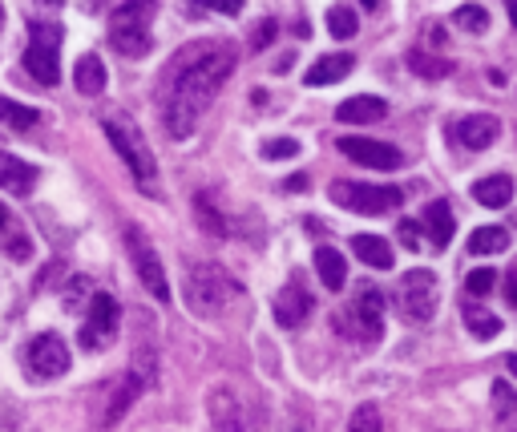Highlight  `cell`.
Wrapping results in <instances>:
<instances>
[{
  "label": "cell",
  "mask_w": 517,
  "mask_h": 432,
  "mask_svg": "<svg viewBox=\"0 0 517 432\" xmlns=\"http://www.w3.org/2000/svg\"><path fill=\"white\" fill-rule=\"evenodd\" d=\"M0 247H5V255L17 259V263H25V259L33 255V243H29V235H25L21 227H9L5 235H0Z\"/></svg>",
  "instance_id": "cell-31"
},
{
  "label": "cell",
  "mask_w": 517,
  "mask_h": 432,
  "mask_svg": "<svg viewBox=\"0 0 517 432\" xmlns=\"http://www.w3.org/2000/svg\"><path fill=\"white\" fill-rule=\"evenodd\" d=\"M509 21H513V29H517V0H513V5H509Z\"/></svg>",
  "instance_id": "cell-43"
},
{
  "label": "cell",
  "mask_w": 517,
  "mask_h": 432,
  "mask_svg": "<svg viewBox=\"0 0 517 432\" xmlns=\"http://www.w3.org/2000/svg\"><path fill=\"white\" fill-rule=\"evenodd\" d=\"M101 130H106V138L114 142V150H118V154H122V162L130 166V174H134L142 186H154V178H158V162H154V154H150V146H146L142 130H138L126 114H106V118H101Z\"/></svg>",
  "instance_id": "cell-5"
},
{
  "label": "cell",
  "mask_w": 517,
  "mask_h": 432,
  "mask_svg": "<svg viewBox=\"0 0 517 432\" xmlns=\"http://www.w3.org/2000/svg\"><path fill=\"white\" fill-rule=\"evenodd\" d=\"M505 299H509L513 307H517V267H513V271L505 275Z\"/></svg>",
  "instance_id": "cell-39"
},
{
  "label": "cell",
  "mask_w": 517,
  "mask_h": 432,
  "mask_svg": "<svg viewBox=\"0 0 517 432\" xmlns=\"http://www.w3.org/2000/svg\"><path fill=\"white\" fill-rule=\"evenodd\" d=\"M126 247H130V259H134L138 279L146 283V291H150L158 303H166V299H170V279H166V267H162L154 243L146 239V231L130 223V227H126Z\"/></svg>",
  "instance_id": "cell-11"
},
{
  "label": "cell",
  "mask_w": 517,
  "mask_h": 432,
  "mask_svg": "<svg viewBox=\"0 0 517 432\" xmlns=\"http://www.w3.org/2000/svg\"><path fill=\"white\" fill-rule=\"evenodd\" d=\"M25 364H29V372H33V376H41V380L65 376V372H69V348H65V340H61V336L45 332V336L29 340V348H25Z\"/></svg>",
  "instance_id": "cell-13"
},
{
  "label": "cell",
  "mask_w": 517,
  "mask_h": 432,
  "mask_svg": "<svg viewBox=\"0 0 517 432\" xmlns=\"http://www.w3.org/2000/svg\"><path fill=\"white\" fill-rule=\"evenodd\" d=\"M0 25H5V9H0Z\"/></svg>",
  "instance_id": "cell-44"
},
{
  "label": "cell",
  "mask_w": 517,
  "mask_h": 432,
  "mask_svg": "<svg viewBox=\"0 0 517 432\" xmlns=\"http://www.w3.org/2000/svg\"><path fill=\"white\" fill-rule=\"evenodd\" d=\"M344 158H352L356 166H372V170H400L404 154L388 142H372V138H340Z\"/></svg>",
  "instance_id": "cell-15"
},
{
  "label": "cell",
  "mask_w": 517,
  "mask_h": 432,
  "mask_svg": "<svg viewBox=\"0 0 517 432\" xmlns=\"http://www.w3.org/2000/svg\"><path fill=\"white\" fill-rule=\"evenodd\" d=\"M328 198L352 214H388L404 202L400 186H372V182H332Z\"/></svg>",
  "instance_id": "cell-8"
},
{
  "label": "cell",
  "mask_w": 517,
  "mask_h": 432,
  "mask_svg": "<svg viewBox=\"0 0 517 432\" xmlns=\"http://www.w3.org/2000/svg\"><path fill=\"white\" fill-rule=\"evenodd\" d=\"M352 251H356L360 263H368V267H376V271H388V267L396 263L392 247H388L380 235H356V239H352Z\"/></svg>",
  "instance_id": "cell-23"
},
{
  "label": "cell",
  "mask_w": 517,
  "mask_h": 432,
  "mask_svg": "<svg viewBox=\"0 0 517 432\" xmlns=\"http://www.w3.org/2000/svg\"><path fill=\"white\" fill-rule=\"evenodd\" d=\"M9 227H13V214H9V210H5V202H0V235H5V231H9Z\"/></svg>",
  "instance_id": "cell-41"
},
{
  "label": "cell",
  "mask_w": 517,
  "mask_h": 432,
  "mask_svg": "<svg viewBox=\"0 0 517 432\" xmlns=\"http://www.w3.org/2000/svg\"><path fill=\"white\" fill-rule=\"evenodd\" d=\"M408 69L417 73V77H425V81H437V77H449V73H453V61L433 57V53H425V49H412V53H408Z\"/></svg>",
  "instance_id": "cell-25"
},
{
  "label": "cell",
  "mask_w": 517,
  "mask_h": 432,
  "mask_svg": "<svg viewBox=\"0 0 517 432\" xmlns=\"http://www.w3.org/2000/svg\"><path fill=\"white\" fill-rule=\"evenodd\" d=\"M118 332V299L106 295V291H97L85 307V323H81V348L85 352H97V348H106Z\"/></svg>",
  "instance_id": "cell-12"
},
{
  "label": "cell",
  "mask_w": 517,
  "mask_h": 432,
  "mask_svg": "<svg viewBox=\"0 0 517 432\" xmlns=\"http://www.w3.org/2000/svg\"><path fill=\"white\" fill-rule=\"evenodd\" d=\"M287 190H307V174H291L287 178Z\"/></svg>",
  "instance_id": "cell-40"
},
{
  "label": "cell",
  "mask_w": 517,
  "mask_h": 432,
  "mask_svg": "<svg viewBox=\"0 0 517 432\" xmlns=\"http://www.w3.org/2000/svg\"><path fill=\"white\" fill-rule=\"evenodd\" d=\"M186 299H190L194 311H219V307L243 299V283L219 263H190Z\"/></svg>",
  "instance_id": "cell-2"
},
{
  "label": "cell",
  "mask_w": 517,
  "mask_h": 432,
  "mask_svg": "<svg viewBox=\"0 0 517 432\" xmlns=\"http://www.w3.org/2000/svg\"><path fill=\"white\" fill-rule=\"evenodd\" d=\"M235 69V49L227 41H194L178 49L158 85V110L170 138H190L198 118L206 114Z\"/></svg>",
  "instance_id": "cell-1"
},
{
  "label": "cell",
  "mask_w": 517,
  "mask_h": 432,
  "mask_svg": "<svg viewBox=\"0 0 517 432\" xmlns=\"http://www.w3.org/2000/svg\"><path fill=\"white\" fill-rule=\"evenodd\" d=\"M493 283H497V271H489V267H477V271H469V279H465V291H469V295H489V291H493Z\"/></svg>",
  "instance_id": "cell-34"
},
{
  "label": "cell",
  "mask_w": 517,
  "mask_h": 432,
  "mask_svg": "<svg viewBox=\"0 0 517 432\" xmlns=\"http://www.w3.org/2000/svg\"><path fill=\"white\" fill-rule=\"evenodd\" d=\"M396 299H400L404 319H412V323H429V319L437 315V303H441V283H437V275L425 271V267L404 271Z\"/></svg>",
  "instance_id": "cell-9"
},
{
  "label": "cell",
  "mask_w": 517,
  "mask_h": 432,
  "mask_svg": "<svg viewBox=\"0 0 517 432\" xmlns=\"http://www.w3.org/2000/svg\"><path fill=\"white\" fill-rule=\"evenodd\" d=\"M493 408H497V416H513V412H517L513 388H509L505 380H497V384H493Z\"/></svg>",
  "instance_id": "cell-35"
},
{
  "label": "cell",
  "mask_w": 517,
  "mask_h": 432,
  "mask_svg": "<svg viewBox=\"0 0 517 432\" xmlns=\"http://www.w3.org/2000/svg\"><path fill=\"white\" fill-rule=\"evenodd\" d=\"M336 332H344L348 340H360V344H376L384 336V295L380 287L372 283H360L352 303L336 315Z\"/></svg>",
  "instance_id": "cell-3"
},
{
  "label": "cell",
  "mask_w": 517,
  "mask_h": 432,
  "mask_svg": "<svg viewBox=\"0 0 517 432\" xmlns=\"http://www.w3.org/2000/svg\"><path fill=\"white\" fill-rule=\"evenodd\" d=\"M312 307H316V299H312V291H307V283L299 275H291L287 287L271 299V315H275L279 328H299V323L312 315Z\"/></svg>",
  "instance_id": "cell-14"
},
{
  "label": "cell",
  "mask_w": 517,
  "mask_h": 432,
  "mask_svg": "<svg viewBox=\"0 0 517 432\" xmlns=\"http://www.w3.org/2000/svg\"><path fill=\"white\" fill-rule=\"evenodd\" d=\"M73 85H77V93H85V97H97L101 89H106V65H101L97 53H85V57L77 61Z\"/></svg>",
  "instance_id": "cell-21"
},
{
  "label": "cell",
  "mask_w": 517,
  "mask_h": 432,
  "mask_svg": "<svg viewBox=\"0 0 517 432\" xmlns=\"http://www.w3.org/2000/svg\"><path fill=\"white\" fill-rule=\"evenodd\" d=\"M505 247H509V235L501 227H481V231L469 235V251L473 255H501Z\"/></svg>",
  "instance_id": "cell-27"
},
{
  "label": "cell",
  "mask_w": 517,
  "mask_h": 432,
  "mask_svg": "<svg viewBox=\"0 0 517 432\" xmlns=\"http://www.w3.org/2000/svg\"><path fill=\"white\" fill-rule=\"evenodd\" d=\"M457 25L469 29V33H485V29H489V13H485L481 5H461V9H457Z\"/></svg>",
  "instance_id": "cell-33"
},
{
  "label": "cell",
  "mask_w": 517,
  "mask_h": 432,
  "mask_svg": "<svg viewBox=\"0 0 517 432\" xmlns=\"http://www.w3.org/2000/svg\"><path fill=\"white\" fill-rule=\"evenodd\" d=\"M150 384H154V356H150V352H146V356L138 352L134 364H130V368L118 376V384L110 388V400H106V408H101V428L118 424V420L130 412V404H134Z\"/></svg>",
  "instance_id": "cell-7"
},
{
  "label": "cell",
  "mask_w": 517,
  "mask_h": 432,
  "mask_svg": "<svg viewBox=\"0 0 517 432\" xmlns=\"http://www.w3.org/2000/svg\"><path fill=\"white\" fill-rule=\"evenodd\" d=\"M194 210H198V223H202V231H206V235H215V239H223V235H227L223 214H219L211 202H206V194H198V198H194Z\"/></svg>",
  "instance_id": "cell-29"
},
{
  "label": "cell",
  "mask_w": 517,
  "mask_h": 432,
  "mask_svg": "<svg viewBox=\"0 0 517 432\" xmlns=\"http://www.w3.org/2000/svg\"><path fill=\"white\" fill-rule=\"evenodd\" d=\"M505 368H509L513 376H517V352H513V356H505Z\"/></svg>",
  "instance_id": "cell-42"
},
{
  "label": "cell",
  "mask_w": 517,
  "mask_h": 432,
  "mask_svg": "<svg viewBox=\"0 0 517 432\" xmlns=\"http://www.w3.org/2000/svg\"><path fill=\"white\" fill-rule=\"evenodd\" d=\"M473 198H477L481 206L501 210V206H509V198H513V178H509V174H489V178H477Z\"/></svg>",
  "instance_id": "cell-22"
},
{
  "label": "cell",
  "mask_w": 517,
  "mask_h": 432,
  "mask_svg": "<svg viewBox=\"0 0 517 432\" xmlns=\"http://www.w3.org/2000/svg\"><path fill=\"white\" fill-rule=\"evenodd\" d=\"M25 69L41 85H57L61 77V25L53 21H29V49Z\"/></svg>",
  "instance_id": "cell-6"
},
{
  "label": "cell",
  "mask_w": 517,
  "mask_h": 432,
  "mask_svg": "<svg viewBox=\"0 0 517 432\" xmlns=\"http://www.w3.org/2000/svg\"><path fill=\"white\" fill-rule=\"evenodd\" d=\"M316 271H320V283L328 291H340L348 283V263H344V255L336 247H320L316 251Z\"/></svg>",
  "instance_id": "cell-24"
},
{
  "label": "cell",
  "mask_w": 517,
  "mask_h": 432,
  "mask_svg": "<svg viewBox=\"0 0 517 432\" xmlns=\"http://www.w3.org/2000/svg\"><path fill=\"white\" fill-rule=\"evenodd\" d=\"M211 9H215V13H227V17L243 13V5H239V0H211Z\"/></svg>",
  "instance_id": "cell-38"
},
{
  "label": "cell",
  "mask_w": 517,
  "mask_h": 432,
  "mask_svg": "<svg viewBox=\"0 0 517 432\" xmlns=\"http://www.w3.org/2000/svg\"><path fill=\"white\" fill-rule=\"evenodd\" d=\"M328 29H332V37H340V41L356 37V29H360V21H356V9H348V5H336V9L328 13Z\"/></svg>",
  "instance_id": "cell-30"
},
{
  "label": "cell",
  "mask_w": 517,
  "mask_h": 432,
  "mask_svg": "<svg viewBox=\"0 0 517 432\" xmlns=\"http://www.w3.org/2000/svg\"><path fill=\"white\" fill-rule=\"evenodd\" d=\"M497 134H501V122H497L493 114H469V118H461V122L453 126V142H457L461 150H469V154L489 150V146L497 142Z\"/></svg>",
  "instance_id": "cell-16"
},
{
  "label": "cell",
  "mask_w": 517,
  "mask_h": 432,
  "mask_svg": "<svg viewBox=\"0 0 517 432\" xmlns=\"http://www.w3.org/2000/svg\"><path fill=\"white\" fill-rule=\"evenodd\" d=\"M425 231H429V243H433L437 251H441V247L453 239L457 219H453L449 202H429V206H425Z\"/></svg>",
  "instance_id": "cell-19"
},
{
  "label": "cell",
  "mask_w": 517,
  "mask_h": 432,
  "mask_svg": "<svg viewBox=\"0 0 517 432\" xmlns=\"http://www.w3.org/2000/svg\"><path fill=\"white\" fill-rule=\"evenodd\" d=\"M0 122L17 126V130H29V126H37V110H29V105H17L9 97H0Z\"/></svg>",
  "instance_id": "cell-28"
},
{
  "label": "cell",
  "mask_w": 517,
  "mask_h": 432,
  "mask_svg": "<svg viewBox=\"0 0 517 432\" xmlns=\"http://www.w3.org/2000/svg\"><path fill=\"white\" fill-rule=\"evenodd\" d=\"M465 328L477 336V340H493L497 332H501V319L489 311V307H465Z\"/></svg>",
  "instance_id": "cell-26"
},
{
  "label": "cell",
  "mask_w": 517,
  "mask_h": 432,
  "mask_svg": "<svg viewBox=\"0 0 517 432\" xmlns=\"http://www.w3.org/2000/svg\"><path fill=\"white\" fill-rule=\"evenodd\" d=\"M352 53H332V57H320L312 69H307V85H316V89H324V85H332V81H340V77H348L352 73Z\"/></svg>",
  "instance_id": "cell-20"
},
{
  "label": "cell",
  "mask_w": 517,
  "mask_h": 432,
  "mask_svg": "<svg viewBox=\"0 0 517 432\" xmlns=\"http://www.w3.org/2000/svg\"><path fill=\"white\" fill-rule=\"evenodd\" d=\"M110 41L122 57L138 61L150 53V9L146 5H122L110 17Z\"/></svg>",
  "instance_id": "cell-10"
},
{
  "label": "cell",
  "mask_w": 517,
  "mask_h": 432,
  "mask_svg": "<svg viewBox=\"0 0 517 432\" xmlns=\"http://www.w3.org/2000/svg\"><path fill=\"white\" fill-rule=\"evenodd\" d=\"M295 154H299V142H295V138H271V142L263 146V158H271V162H275V158H295Z\"/></svg>",
  "instance_id": "cell-36"
},
{
  "label": "cell",
  "mask_w": 517,
  "mask_h": 432,
  "mask_svg": "<svg viewBox=\"0 0 517 432\" xmlns=\"http://www.w3.org/2000/svg\"><path fill=\"white\" fill-rule=\"evenodd\" d=\"M384 424H380V408L376 404H360L356 412H352V424H348V432H380Z\"/></svg>",
  "instance_id": "cell-32"
},
{
  "label": "cell",
  "mask_w": 517,
  "mask_h": 432,
  "mask_svg": "<svg viewBox=\"0 0 517 432\" xmlns=\"http://www.w3.org/2000/svg\"><path fill=\"white\" fill-rule=\"evenodd\" d=\"M33 182H37V170H33L25 158L0 150V190H9V194H29Z\"/></svg>",
  "instance_id": "cell-17"
},
{
  "label": "cell",
  "mask_w": 517,
  "mask_h": 432,
  "mask_svg": "<svg viewBox=\"0 0 517 432\" xmlns=\"http://www.w3.org/2000/svg\"><path fill=\"white\" fill-rule=\"evenodd\" d=\"M396 235L404 239V247H408V251H421V247H425V243H421V223H412V219H404Z\"/></svg>",
  "instance_id": "cell-37"
},
{
  "label": "cell",
  "mask_w": 517,
  "mask_h": 432,
  "mask_svg": "<svg viewBox=\"0 0 517 432\" xmlns=\"http://www.w3.org/2000/svg\"><path fill=\"white\" fill-rule=\"evenodd\" d=\"M206 412H211V432H271L267 412L251 400H243L235 388L219 384L206 396Z\"/></svg>",
  "instance_id": "cell-4"
},
{
  "label": "cell",
  "mask_w": 517,
  "mask_h": 432,
  "mask_svg": "<svg viewBox=\"0 0 517 432\" xmlns=\"http://www.w3.org/2000/svg\"><path fill=\"white\" fill-rule=\"evenodd\" d=\"M384 114H388V101L384 97H348V101H340V110H336V118L340 122H352V126L380 122Z\"/></svg>",
  "instance_id": "cell-18"
}]
</instances>
